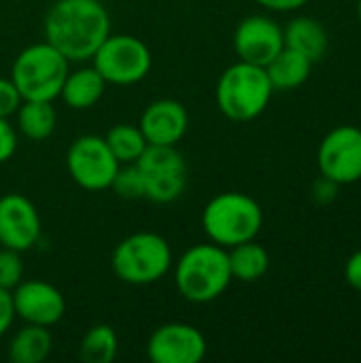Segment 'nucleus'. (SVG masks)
<instances>
[{"label": "nucleus", "mask_w": 361, "mask_h": 363, "mask_svg": "<svg viewBox=\"0 0 361 363\" xmlns=\"http://www.w3.org/2000/svg\"><path fill=\"white\" fill-rule=\"evenodd\" d=\"M111 34V17L100 0H57L45 17V40L68 62L91 60Z\"/></svg>", "instance_id": "f257e3e1"}, {"label": "nucleus", "mask_w": 361, "mask_h": 363, "mask_svg": "<svg viewBox=\"0 0 361 363\" xmlns=\"http://www.w3.org/2000/svg\"><path fill=\"white\" fill-rule=\"evenodd\" d=\"M179 294L191 304H209L232 283L228 251L215 242L189 247L174 266Z\"/></svg>", "instance_id": "f03ea898"}, {"label": "nucleus", "mask_w": 361, "mask_h": 363, "mask_svg": "<svg viewBox=\"0 0 361 363\" xmlns=\"http://www.w3.org/2000/svg\"><path fill=\"white\" fill-rule=\"evenodd\" d=\"M274 94L264 66L238 60L217 81L215 100L219 111L232 121H251L260 117Z\"/></svg>", "instance_id": "7ed1b4c3"}, {"label": "nucleus", "mask_w": 361, "mask_h": 363, "mask_svg": "<svg viewBox=\"0 0 361 363\" xmlns=\"http://www.w3.org/2000/svg\"><path fill=\"white\" fill-rule=\"evenodd\" d=\"M264 223V213L257 200L240 191L215 196L202 213V230L211 242L230 249L253 240Z\"/></svg>", "instance_id": "20e7f679"}, {"label": "nucleus", "mask_w": 361, "mask_h": 363, "mask_svg": "<svg viewBox=\"0 0 361 363\" xmlns=\"http://www.w3.org/2000/svg\"><path fill=\"white\" fill-rule=\"evenodd\" d=\"M70 62L47 40L26 47L11 66V81L21 100L53 102L60 98Z\"/></svg>", "instance_id": "39448f33"}, {"label": "nucleus", "mask_w": 361, "mask_h": 363, "mask_svg": "<svg viewBox=\"0 0 361 363\" xmlns=\"http://www.w3.org/2000/svg\"><path fill=\"white\" fill-rule=\"evenodd\" d=\"M111 266L115 277L128 285H151L172 268V249L155 232H136L115 247Z\"/></svg>", "instance_id": "423d86ee"}, {"label": "nucleus", "mask_w": 361, "mask_h": 363, "mask_svg": "<svg viewBox=\"0 0 361 363\" xmlns=\"http://www.w3.org/2000/svg\"><path fill=\"white\" fill-rule=\"evenodd\" d=\"M94 68L111 85L140 83L153 64L149 47L132 34H109L91 57Z\"/></svg>", "instance_id": "0eeeda50"}, {"label": "nucleus", "mask_w": 361, "mask_h": 363, "mask_svg": "<svg viewBox=\"0 0 361 363\" xmlns=\"http://www.w3.org/2000/svg\"><path fill=\"white\" fill-rule=\"evenodd\" d=\"M119 166L121 164L109 149L104 136L98 134L79 136L66 153V168L72 181L87 191L111 189Z\"/></svg>", "instance_id": "6e6552de"}, {"label": "nucleus", "mask_w": 361, "mask_h": 363, "mask_svg": "<svg viewBox=\"0 0 361 363\" xmlns=\"http://www.w3.org/2000/svg\"><path fill=\"white\" fill-rule=\"evenodd\" d=\"M317 164L321 177L349 185L361 179V130L355 125L334 128L319 145Z\"/></svg>", "instance_id": "1a4fd4ad"}, {"label": "nucleus", "mask_w": 361, "mask_h": 363, "mask_svg": "<svg viewBox=\"0 0 361 363\" xmlns=\"http://www.w3.org/2000/svg\"><path fill=\"white\" fill-rule=\"evenodd\" d=\"M153 363H200L206 357L204 334L189 323H164L147 340Z\"/></svg>", "instance_id": "9d476101"}, {"label": "nucleus", "mask_w": 361, "mask_h": 363, "mask_svg": "<svg viewBox=\"0 0 361 363\" xmlns=\"http://www.w3.org/2000/svg\"><path fill=\"white\" fill-rule=\"evenodd\" d=\"M40 238V217L36 206L21 194L0 198V247L28 251Z\"/></svg>", "instance_id": "9b49d317"}, {"label": "nucleus", "mask_w": 361, "mask_h": 363, "mask_svg": "<svg viewBox=\"0 0 361 363\" xmlns=\"http://www.w3.org/2000/svg\"><path fill=\"white\" fill-rule=\"evenodd\" d=\"M15 317L26 323L53 328L66 313V300L57 287L47 281H21L13 291Z\"/></svg>", "instance_id": "f8f14e48"}, {"label": "nucleus", "mask_w": 361, "mask_h": 363, "mask_svg": "<svg viewBox=\"0 0 361 363\" xmlns=\"http://www.w3.org/2000/svg\"><path fill=\"white\" fill-rule=\"evenodd\" d=\"M285 47L281 26L266 15L245 17L234 32V51L243 62L266 66Z\"/></svg>", "instance_id": "ddd939ff"}, {"label": "nucleus", "mask_w": 361, "mask_h": 363, "mask_svg": "<svg viewBox=\"0 0 361 363\" xmlns=\"http://www.w3.org/2000/svg\"><path fill=\"white\" fill-rule=\"evenodd\" d=\"M147 145H177L189 128L187 108L172 98L151 102L138 123Z\"/></svg>", "instance_id": "4468645a"}, {"label": "nucleus", "mask_w": 361, "mask_h": 363, "mask_svg": "<svg viewBox=\"0 0 361 363\" xmlns=\"http://www.w3.org/2000/svg\"><path fill=\"white\" fill-rule=\"evenodd\" d=\"M283 40H285V47L302 53L313 64L323 60V55L328 53V45H330L323 23L313 17L291 19L287 28L283 30Z\"/></svg>", "instance_id": "2eb2a0df"}, {"label": "nucleus", "mask_w": 361, "mask_h": 363, "mask_svg": "<svg viewBox=\"0 0 361 363\" xmlns=\"http://www.w3.org/2000/svg\"><path fill=\"white\" fill-rule=\"evenodd\" d=\"M104 89H106V81L100 77V72L94 66H87L66 74L60 98L64 100L66 106L74 111H85L100 102Z\"/></svg>", "instance_id": "dca6fc26"}, {"label": "nucleus", "mask_w": 361, "mask_h": 363, "mask_svg": "<svg viewBox=\"0 0 361 363\" xmlns=\"http://www.w3.org/2000/svg\"><path fill=\"white\" fill-rule=\"evenodd\" d=\"M266 74L272 83L274 89H296L300 85L306 83V79L311 77L313 70V62L309 57H304L302 53L283 47L266 66Z\"/></svg>", "instance_id": "f3484780"}, {"label": "nucleus", "mask_w": 361, "mask_h": 363, "mask_svg": "<svg viewBox=\"0 0 361 363\" xmlns=\"http://www.w3.org/2000/svg\"><path fill=\"white\" fill-rule=\"evenodd\" d=\"M53 349L49 328L26 323L9 345V359L13 363H43Z\"/></svg>", "instance_id": "a211bd4d"}, {"label": "nucleus", "mask_w": 361, "mask_h": 363, "mask_svg": "<svg viewBox=\"0 0 361 363\" xmlns=\"http://www.w3.org/2000/svg\"><path fill=\"white\" fill-rule=\"evenodd\" d=\"M228 259H230V272L232 279L243 281V283H255L260 281L270 266V255L268 251L253 240L240 242L236 247H230L228 251Z\"/></svg>", "instance_id": "6ab92c4d"}, {"label": "nucleus", "mask_w": 361, "mask_h": 363, "mask_svg": "<svg viewBox=\"0 0 361 363\" xmlns=\"http://www.w3.org/2000/svg\"><path fill=\"white\" fill-rule=\"evenodd\" d=\"M57 113L53 102L45 100H21L17 108V128L30 140H45L53 134Z\"/></svg>", "instance_id": "aec40b11"}, {"label": "nucleus", "mask_w": 361, "mask_h": 363, "mask_svg": "<svg viewBox=\"0 0 361 363\" xmlns=\"http://www.w3.org/2000/svg\"><path fill=\"white\" fill-rule=\"evenodd\" d=\"M119 351L117 334L111 325L100 323L87 330L79 345V357L85 363H113Z\"/></svg>", "instance_id": "412c9836"}, {"label": "nucleus", "mask_w": 361, "mask_h": 363, "mask_svg": "<svg viewBox=\"0 0 361 363\" xmlns=\"http://www.w3.org/2000/svg\"><path fill=\"white\" fill-rule=\"evenodd\" d=\"M104 140H106L109 149L113 151V155L117 157L119 164H134L147 147V140H145L140 128L132 125V123L113 125L106 132Z\"/></svg>", "instance_id": "4be33fe9"}, {"label": "nucleus", "mask_w": 361, "mask_h": 363, "mask_svg": "<svg viewBox=\"0 0 361 363\" xmlns=\"http://www.w3.org/2000/svg\"><path fill=\"white\" fill-rule=\"evenodd\" d=\"M145 177V198L155 204H168L181 198L187 187V172H157Z\"/></svg>", "instance_id": "5701e85b"}, {"label": "nucleus", "mask_w": 361, "mask_h": 363, "mask_svg": "<svg viewBox=\"0 0 361 363\" xmlns=\"http://www.w3.org/2000/svg\"><path fill=\"white\" fill-rule=\"evenodd\" d=\"M111 189L119 198H126V200L145 198V177L140 168L136 164H121L111 183Z\"/></svg>", "instance_id": "b1692460"}, {"label": "nucleus", "mask_w": 361, "mask_h": 363, "mask_svg": "<svg viewBox=\"0 0 361 363\" xmlns=\"http://www.w3.org/2000/svg\"><path fill=\"white\" fill-rule=\"evenodd\" d=\"M23 277V262L21 253L0 247V289L13 291Z\"/></svg>", "instance_id": "393cba45"}, {"label": "nucleus", "mask_w": 361, "mask_h": 363, "mask_svg": "<svg viewBox=\"0 0 361 363\" xmlns=\"http://www.w3.org/2000/svg\"><path fill=\"white\" fill-rule=\"evenodd\" d=\"M21 104V96L15 87V83L9 79H2L0 77V117H11L17 113Z\"/></svg>", "instance_id": "a878e982"}, {"label": "nucleus", "mask_w": 361, "mask_h": 363, "mask_svg": "<svg viewBox=\"0 0 361 363\" xmlns=\"http://www.w3.org/2000/svg\"><path fill=\"white\" fill-rule=\"evenodd\" d=\"M17 151V130L9 123V117H0V164L9 162Z\"/></svg>", "instance_id": "bb28decb"}, {"label": "nucleus", "mask_w": 361, "mask_h": 363, "mask_svg": "<svg viewBox=\"0 0 361 363\" xmlns=\"http://www.w3.org/2000/svg\"><path fill=\"white\" fill-rule=\"evenodd\" d=\"M15 321V306L13 296L9 289H0V336L9 332V328Z\"/></svg>", "instance_id": "cd10ccee"}, {"label": "nucleus", "mask_w": 361, "mask_h": 363, "mask_svg": "<svg viewBox=\"0 0 361 363\" xmlns=\"http://www.w3.org/2000/svg\"><path fill=\"white\" fill-rule=\"evenodd\" d=\"M345 279H347V283L355 291H361V251L353 253L347 259V264H345Z\"/></svg>", "instance_id": "c85d7f7f"}, {"label": "nucleus", "mask_w": 361, "mask_h": 363, "mask_svg": "<svg viewBox=\"0 0 361 363\" xmlns=\"http://www.w3.org/2000/svg\"><path fill=\"white\" fill-rule=\"evenodd\" d=\"M262 6L270 9V11H296L300 6H304L309 0H255Z\"/></svg>", "instance_id": "c756f323"}, {"label": "nucleus", "mask_w": 361, "mask_h": 363, "mask_svg": "<svg viewBox=\"0 0 361 363\" xmlns=\"http://www.w3.org/2000/svg\"><path fill=\"white\" fill-rule=\"evenodd\" d=\"M357 17H360V23H361V0H360V4H357Z\"/></svg>", "instance_id": "7c9ffc66"}]
</instances>
